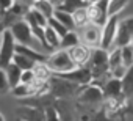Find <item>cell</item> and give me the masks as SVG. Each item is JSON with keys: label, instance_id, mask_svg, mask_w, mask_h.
I'll return each mask as SVG.
<instances>
[{"label": "cell", "instance_id": "1", "mask_svg": "<svg viewBox=\"0 0 133 121\" xmlns=\"http://www.w3.org/2000/svg\"><path fill=\"white\" fill-rule=\"evenodd\" d=\"M47 68L53 72V74H63V72H68L74 68H77L74 63H72V60L68 53V50L66 49H55L50 55L45 57V62Z\"/></svg>", "mask_w": 133, "mask_h": 121}, {"label": "cell", "instance_id": "2", "mask_svg": "<svg viewBox=\"0 0 133 121\" xmlns=\"http://www.w3.org/2000/svg\"><path fill=\"white\" fill-rule=\"evenodd\" d=\"M78 85L59 77L58 74H52L47 80V91L52 93L55 98H69L78 91Z\"/></svg>", "mask_w": 133, "mask_h": 121}, {"label": "cell", "instance_id": "3", "mask_svg": "<svg viewBox=\"0 0 133 121\" xmlns=\"http://www.w3.org/2000/svg\"><path fill=\"white\" fill-rule=\"evenodd\" d=\"M133 38V17L127 16L124 19L117 21L116 25V35H114V47H122L125 44H131Z\"/></svg>", "mask_w": 133, "mask_h": 121}, {"label": "cell", "instance_id": "4", "mask_svg": "<svg viewBox=\"0 0 133 121\" xmlns=\"http://www.w3.org/2000/svg\"><path fill=\"white\" fill-rule=\"evenodd\" d=\"M14 49H16V41H14L11 32L8 28H5L2 32V36H0V68L2 69H5V66L8 63H11Z\"/></svg>", "mask_w": 133, "mask_h": 121}, {"label": "cell", "instance_id": "5", "mask_svg": "<svg viewBox=\"0 0 133 121\" xmlns=\"http://www.w3.org/2000/svg\"><path fill=\"white\" fill-rule=\"evenodd\" d=\"M8 30L11 32V35H13L16 44L33 47V44H35V38H33V35H31V32H30L28 24H27L24 19H19V21H16L14 24H11Z\"/></svg>", "mask_w": 133, "mask_h": 121}, {"label": "cell", "instance_id": "6", "mask_svg": "<svg viewBox=\"0 0 133 121\" xmlns=\"http://www.w3.org/2000/svg\"><path fill=\"white\" fill-rule=\"evenodd\" d=\"M103 101L102 88L96 83H88L78 88V102L83 105H99Z\"/></svg>", "mask_w": 133, "mask_h": 121}, {"label": "cell", "instance_id": "7", "mask_svg": "<svg viewBox=\"0 0 133 121\" xmlns=\"http://www.w3.org/2000/svg\"><path fill=\"white\" fill-rule=\"evenodd\" d=\"M117 21H119V16H110L105 24L102 25V36H100V44L99 47L105 49V50H110L113 47V43H114V35H116V25H117Z\"/></svg>", "mask_w": 133, "mask_h": 121}, {"label": "cell", "instance_id": "8", "mask_svg": "<svg viewBox=\"0 0 133 121\" xmlns=\"http://www.w3.org/2000/svg\"><path fill=\"white\" fill-rule=\"evenodd\" d=\"M107 3H108V0H97L94 3H88L86 14H88L89 22H92L96 25H100V27L105 24V21L108 19V16H107Z\"/></svg>", "mask_w": 133, "mask_h": 121}, {"label": "cell", "instance_id": "9", "mask_svg": "<svg viewBox=\"0 0 133 121\" xmlns=\"http://www.w3.org/2000/svg\"><path fill=\"white\" fill-rule=\"evenodd\" d=\"M59 77L66 79V80H69L78 87H83V85H88L91 83L92 80V76H91V69L88 66H77L68 72H63V74H58Z\"/></svg>", "mask_w": 133, "mask_h": 121}, {"label": "cell", "instance_id": "10", "mask_svg": "<svg viewBox=\"0 0 133 121\" xmlns=\"http://www.w3.org/2000/svg\"><path fill=\"white\" fill-rule=\"evenodd\" d=\"M100 36H102V27L100 25H96L92 22H88L86 25L82 27V39H83V44L88 46L89 49L99 47Z\"/></svg>", "mask_w": 133, "mask_h": 121}, {"label": "cell", "instance_id": "11", "mask_svg": "<svg viewBox=\"0 0 133 121\" xmlns=\"http://www.w3.org/2000/svg\"><path fill=\"white\" fill-rule=\"evenodd\" d=\"M66 50H68V53H69V57L72 60V63L75 66H86L88 65L89 55H91V49L88 46L78 43V44H75V46H72L69 49H66Z\"/></svg>", "mask_w": 133, "mask_h": 121}, {"label": "cell", "instance_id": "12", "mask_svg": "<svg viewBox=\"0 0 133 121\" xmlns=\"http://www.w3.org/2000/svg\"><path fill=\"white\" fill-rule=\"evenodd\" d=\"M17 115H19L21 121H45L44 112L38 107L30 105V104H25L24 107H21L17 110Z\"/></svg>", "mask_w": 133, "mask_h": 121}, {"label": "cell", "instance_id": "13", "mask_svg": "<svg viewBox=\"0 0 133 121\" xmlns=\"http://www.w3.org/2000/svg\"><path fill=\"white\" fill-rule=\"evenodd\" d=\"M100 88H102V93H103V99L105 98H113V96L122 94V82H121V79L108 77Z\"/></svg>", "mask_w": 133, "mask_h": 121}, {"label": "cell", "instance_id": "14", "mask_svg": "<svg viewBox=\"0 0 133 121\" xmlns=\"http://www.w3.org/2000/svg\"><path fill=\"white\" fill-rule=\"evenodd\" d=\"M102 102H103V112L108 115V113L119 112L127 104V98L124 94H119V96H113V98H105Z\"/></svg>", "mask_w": 133, "mask_h": 121}, {"label": "cell", "instance_id": "15", "mask_svg": "<svg viewBox=\"0 0 133 121\" xmlns=\"http://www.w3.org/2000/svg\"><path fill=\"white\" fill-rule=\"evenodd\" d=\"M107 57H108V50L102 49V47H94L91 49V55H89V62H88V68H96V66H108L107 65Z\"/></svg>", "mask_w": 133, "mask_h": 121}, {"label": "cell", "instance_id": "16", "mask_svg": "<svg viewBox=\"0 0 133 121\" xmlns=\"http://www.w3.org/2000/svg\"><path fill=\"white\" fill-rule=\"evenodd\" d=\"M88 7V2L86 0H61V2L55 7L56 10H61L64 13H69L72 14L74 11L80 10V8H86Z\"/></svg>", "mask_w": 133, "mask_h": 121}, {"label": "cell", "instance_id": "17", "mask_svg": "<svg viewBox=\"0 0 133 121\" xmlns=\"http://www.w3.org/2000/svg\"><path fill=\"white\" fill-rule=\"evenodd\" d=\"M14 52H17V53H22V55L28 57L30 60H33L35 63L45 62V55H44V53H41V52L35 50L33 47H28V46H21V44H16V49H14Z\"/></svg>", "mask_w": 133, "mask_h": 121}, {"label": "cell", "instance_id": "18", "mask_svg": "<svg viewBox=\"0 0 133 121\" xmlns=\"http://www.w3.org/2000/svg\"><path fill=\"white\" fill-rule=\"evenodd\" d=\"M31 7L35 10H38L42 16H45V19L52 17V14L55 11V5L52 3V0H33Z\"/></svg>", "mask_w": 133, "mask_h": 121}, {"label": "cell", "instance_id": "19", "mask_svg": "<svg viewBox=\"0 0 133 121\" xmlns=\"http://www.w3.org/2000/svg\"><path fill=\"white\" fill-rule=\"evenodd\" d=\"M21 72H22V69H21L19 66H16L13 62H11V63H8V65L5 66V74H6V79H8L10 88L19 83V77H21Z\"/></svg>", "mask_w": 133, "mask_h": 121}, {"label": "cell", "instance_id": "20", "mask_svg": "<svg viewBox=\"0 0 133 121\" xmlns=\"http://www.w3.org/2000/svg\"><path fill=\"white\" fill-rule=\"evenodd\" d=\"M80 43V36L75 33V30H68L59 38V49H69Z\"/></svg>", "mask_w": 133, "mask_h": 121}, {"label": "cell", "instance_id": "21", "mask_svg": "<svg viewBox=\"0 0 133 121\" xmlns=\"http://www.w3.org/2000/svg\"><path fill=\"white\" fill-rule=\"evenodd\" d=\"M33 74H35V79H36L38 82H47L53 72L47 68V65H45L44 62H41V63H35V66H33Z\"/></svg>", "mask_w": 133, "mask_h": 121}, {"label": "cell", "instance_id": "22", "mask_svg": "<svg viewBox=\"0 0 133 121\" xmlns=\"http://www.w3.org/2000/svg\"><path fill=\"white\" fill-rule=\"evenodd\" d=\"M59 24H63L68 30H75L77 27H75V24H74V19H72V16L69 14V13H64V11H61V10H56L55 8V11H53V14H52Z\"/></svg>", "mask_w": 133, "mask_h": 121}, {"label": "cell", "instance_id": "23", "mask_svg": "<svg viewBox=\"0 0 133 121\" xmlns=\"http://www.w3.org/2000/svg\"><path fill=\"white\" fill-rule=\"evenodd\" d=\"M44 39H45V43H47V46H49V50H55V49L59 47V36H58V33L53 32L49 25L44 27Z\"/></svg>", "mask_w": 133, "mask_h": 121}, {"label": "cell", "instance_id": "24", "mask_svg": "<svg viewBox=\"0 0 133 121\" xmlns=\"http://www.w3.org/2000/svg\"><path fill=\"white\" fill-rule=\"evenodd\" d=\"M128 3V0H108L107 3V16H116L119 14Z\"/></svg>", "mask_w": 133, "mask_h": 121}, {"label": "cell", "instance_id": "25", "mask_svg": "<svg viewBox=\"0 0 133 121\" xmlns=\"http://www.w3.org/2000/svg\"><path fill=\"white\" fill-rule=\"evenodd\" d=\"M11 62H13L16 66H19L22 71H25V69H33V66H35V62H33V60H30L28 57H25V55H22V53H17V52H14Z\"/></svg>", "mask_w": 133, "mask_h": 121}, {"label": "cell", "instance_id": "26", "mask_svg": "<svg viewBox=\"0 0 133 121\" xmlns=\"http://www.w3.org/2000/svg\"><path fill=\"white\" fill-rule=\"evenodd\" d=\"M121 60L125 68H131L133 65V46L131 44H125L121 47Z\"/></svg>", "mask_w": 133, "mask_h": 121}, {"label": "cell", "instance_id": "27", "mask_svg": "<svg viewBox=\"0 0 133 121\" xmlns=\"http://www.w3.org/2000/svg\"><path fill=\"white\" fill-rule=\"evenodd\" d=\"M71 16H72V19H74L75 27H83V25H86V24L89 22L88 14H86V8H80V10L74 11Z\"/></svg>", "mask_w": 133, "mask_h": 121}, {"label": "cell", "instance_id": "28", "mask_svg": "<svg viewBox=\"0 0 133 121\" xmlns=\"http://www.w3.org/2000/svg\"><path fill=\"white\" fill-rule=\"evenodd\" d=\"M47 25H49V27H50V28H52L53 32H56L59 38H61V36H63V35H64L66 32H68V28H66V27H64L63 24H59V22H58V21H56V19H55L53 16L47 19Z\"/></svg>", "mask_w": 133, "mask_h": 121}, {"label": "cell", "instance_id": "29", "mask_svg": "<svg viewBox=\"0 0 133 121\" xmlns=\"http://www.w3.org/2000/svg\"><path fill=\"white\" fill-rule=\"evenodd\" d=\"M36 82L35 79V74H33V69H25L21 72V77H19V83H25V85H33Z\"/></svg>", "mask_w": 133, "mask_h": 121}, {"label": "cell", "instance_id": "30", "mask_svg": "<svg viewBox=\"0 0 133 121\" xmlns=\"http://www.w3.org/2000/svg\"><path fill=\"white\" fill-rule=\"evenodd\" d=\"M128 69H130V68H125L124 65H119V66L110 69V77H113V79H122V77L127 74Z\"/></svg>", "mask_w": 133, "mask_h": 121}, {"label": "cell", "instance_id": "31", "mask_svg": "<svg viewBox=\"0 0 133 121\" xmlns=\"http://www.w3.org/2000/svg\"><path fill=\"white\" fill-rule=\"evenodd\" d=\"M44 118L45 121H59V113L55 107H47L44 110Z\"/></svg>", "mask_w": 133, "mask_h": 121}, {"label": "cell", "instance_id": "32", "mask_svg": "<svg viewBox=\"0 0 133 121\" xmlns=\"http://www.w3.org/2000/svg\"><path fill=\"white\" fill-rule=\"evenodd\" d=\"M10 91V83L5 74V69L0 68V93H8Z\"/></svg>", "mask_w": 133, "mask_h": 121}, {"label": "cell", "instance_id": "33", "mask_svg": "<svg viewBox=\"0 0 133 121\" xmlns=\"http://www.w3.org/2000/svg\"><path fill=\"white\" fill-rule=\"evenodd\" d=\"M14 3V0H0V13L8 11Z\"/></svg>", "mask_w": 133, "mask_h": 121}, {"label": "cell", "instance_id": "34", "mask_svg": "<svg viewBox=\"0 0 133 121\" xmlns=\"http://www.w3.org/2000/svg\"><path fill=\"white\" fill-rule=\"evenodd\" d=\"M96 121H108V116H107V113H105V112H100V113L96 116Z\"/></svg>", "mask_w": 133, "mask_h": 121}, {"label": "cell", "instance_id": "35", "mask_svg": "<svg viewBox=\"0 0 133 121\" xmlns=\"http://www.w3.org/2000/svg\"><path fill=\"white\" fill-rule=\"evenodd\" d=\"M0 121H5V118H3V115L0 113Z\"/></svg>", "mask_w": 133, "mask_h": 121}, {"label": "cell", "instance_id": "36", "mask_svg": "<svg viewBox=\"0 0 133 121\" xmlns=\"http://www.w3.org/2000/svg\"><path fill=\"white\" fill-rule=\"evenodd\" d=\"M19 121H21V119H19Z\"/></svg>", "mask_w": 133, "mask_h": 121}]
</instances>
